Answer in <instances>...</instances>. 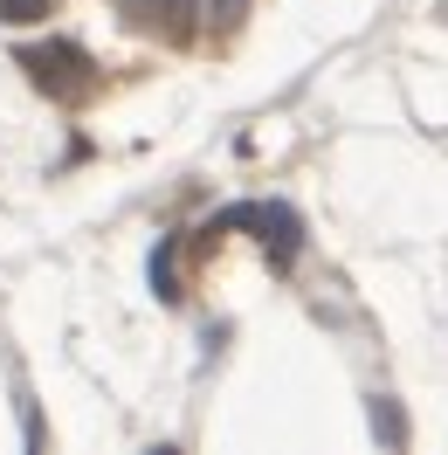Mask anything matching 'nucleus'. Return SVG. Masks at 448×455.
<instances>
[{
	"label": "nucleus",
	"instance_id": "f257e3e1",
	"mask_svg": "<svg viewBox=\"0 0 448 455\" xmlns=\"http://www.w3.org/2000/svg\"><path fill=\"white\" fill-rule=\"evenodd\" d=\"M28 69H35V76H42L49 90H69V84H84V69H90V62H84V49L56 42V49H35V56H28Z\"/></svg>",
	"mask_w": 448,
	"mask_h": 455
},
{
	"label": "nucleus",
	"instance_id": "f03ea898",
	"mask_svg": "<svg viewBox=\"0 0 448 455\" xmlns=\"http://www.w3.org/2000/svg\"><path fill=\"white\" fill-rule=\"evenodd\" d=\"M49 0H0V21H42Z\"/></svg>",
	"mask_w": 448,
	"mask_h": 455
},
{
	"label": "nucleus",
	"instance_id": "7ed1b4c3",
	"mask_svg": "<svg viewBox=\"0 0 448 455\" xmlns=\"http://www.w3.org/2000/svg\"><path fill=\"white\" fill-rule=\"evenodd\" d=\"M172 0H124V14H145V21H152V14H166Z\"/></svg>",
	"mask_w": 448,
	"mask_h": 455
}]
</instances>
